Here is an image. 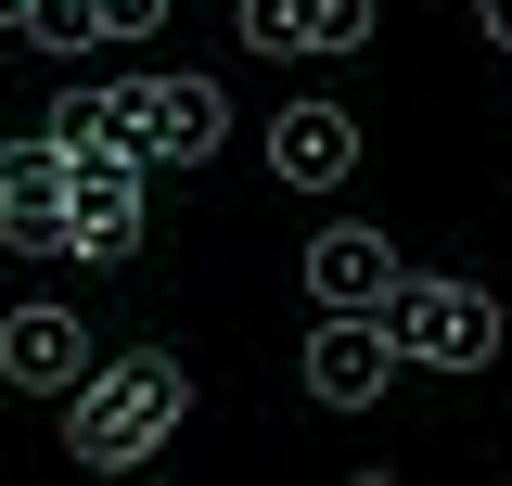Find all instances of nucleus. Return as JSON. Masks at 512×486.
<instances>
[{"label": "nucleus", "instance_id": "obj_1", "mask_svg": "<svg viewBox=\"0 0 512 486\" xmlns=\"http://www.w3.org/2000/svg\"><path fill=\"white\" fill-rule=\"evenodd\" d=\"M192 410V371L167 346H141V359H90L77 371V397H64V448L90 461V474H128V461H154Z\"/></svg>", "mask_w": 512, "mask_h": 486}, {"label": "nucleus", "instance_id": "obj_2", "mask_svg": "<svg viewBox=\"0 0 512 486\" xmlns=\"http://www.w3.org/2000/svg\"><path fill=\"white\" fill-rule=\"evenodd\" d=\"M103 116L141 167H205L218 141H231V103H218V77H116L103 90Z\"/></svg>", "mask_w": 512, "mask_h": 486}, {"label": "nucleus", "instance_id": "obj_3", "mask_svg": "<svg viewBox=\"0 0 512 486\" xmlns=\"http://www.w3.org/2000/svg\"><path fill=\"white\" fill-rule=\"evenodd\" d=\"M141 192H154V167L128 141H64V256H90V269L141 256Z\"/></svg>", "mask_w": 512, "mask_h": 486}, {"label": "nucleus", "instance_id": "obj_4", "mask_svg": "<svg viewBox=\"0 0 512 486\" xmlns=\"http://www.w3.org/2000/svg\"><path fill=\"white\" fill-rule=\"evenodd\" d=\"M384 333H397V359H423V371H487V359H500V295L397 269V295H384Z\"/></svg>", "mask_w": 512, "mask_h": 486}, {"label": "nucleus", "instance_id": "obj_5", "mask_svg": "<svg viewBox=\"0 0 512 486\" xmlns=\"http://www.w3.org/2000/svg\"><path fill=\"white\" fill-rule=\"evenodd\" d=\"M384 384H397V333H384V307H333L308 333V397L320 410H372Z\"/></svg>", "mask_w": 512, "mask_h": 486}, {"label": "nucleus", "instance_id": "obj_6", "mask_svg": "<svg viewBox=\"0 0 512 486\" xmlns=\"http://www.w3.org/2000/svg\"><path fill=\"white\" fill-rule=\"evenodd\" d=\"M0 243L64 256V141H0Z\"/></svg>", "mask_w": 512, "mask_h": 486}, {"label": "nucleus", "instance_id": "obj_7", "mask_svg": "<svg viewBox=\"0 0 512 486\" xmlns=\"http://www.w3.org/2000/svg\"><path fill=\"white\" fill-rule=\"evenodd\" d=\"M269 180H295V192H346L359 180L346 103H282V116H269Z\"/></svg>", "mask_w": 512, "mask_h": 486}, {"label": "nucleus", "instance_id": "obj_8", "mask_svg": "<svg viewBox=\"0 0 512 486\" xmlns=\"http://www.w3.org/2000/svg\"><path fill=\"white\" fill-rule=\"evenodd\" d=\"M0 371H13L26 397H77V371H90V320H77V307H13V320H0Z\"/></svg>", "mask_w": 512, "mask_h": 486}, {"label": "nucleus", "instance_id": "obj_9", "mask_svg": "<svg viewBox=\"0 0 512 486\" xmlns=\"http://www.w3.org/2000/svg\"><path fill=\"white\" fill-rule=\"evenodd\" d=\"M308 295H320V307H384V295H397V243H384L372 218L308 231Z\"/></svg>", "mask_w": 512, "mask_h": 486}, {"label": "nucleus", "instance_id": "obj_10", "mask_svg": "<svg viewBox=\"0 0 512 486\" xmlns=\"http://www.w3.org/2000/svg\"><path fill=\"white\" fill-rule=\"evenodd\" d=\"M384 0H295V52H359Z\"/></svg>", "mask_w": 512, "mask_h": 486}, {"label": "nucleus", "instance_id": "obj_11", "mask_svg": "<svg viewBox=\"0 0 512 486\" xmlns=\"http://www.w3.org/2000/svg\"><path fill=\"white\" fill-rule=\"evenodd\" d=\"M13 39H39V52H90V39H103V0H26Z\"/></svg>", "mask_w": 512, "mask_h": 486}, {"label": "nucleus", "instance_id": "obj_12", "mask_svg": "<svg viewBox=\"0 0 512 486\" xmlns=\"http://www.w3.org/2000/svg\"><path fill=\"white\" fill-rule=\"evenodd\" d=\"M231 26H244V52H295V0H231Z\"/></svg>", "mask_w": 512, "mask_h": 486}, {"label": "nucleus", "instance_id": "obj_13", "mask_svg": "<svg viewBox=\"0 0 512 486\" xmlns=\"http://www.w3.org/2000/svg\"><path fill=\"white\" fill-rule=\"evenodd\" d=\"M167 13H180V0H103V39H154Z\"/></svg>", "mask_w": 512, "mask_h": 486}, {"label": "nucleus", "instance_id": "obj_14", "mask_svg": "<svg viewBox=\"0 0 512 486\" xmlns=\"http://www.w3.org/2000/svg\"><path fill=\"white\" fill-rule=\"evenodd\" d=\"M474 26H487V39H500V52H512V0H474Z\"/></svg>", "mask_w": 512, "mask_h": 486}, {"label": "nucleus", "instance_id": "obj_15", "mask_svg": "<svg viewBox=\"0 0 512 486\" xmlns=\"http://www.w3.org/2000/svg\"><path fill=\"white\" fill-rule=\"evenodd\" d=\"M13 26H26V0H0V39H13Z\"/></svg>", "mask_w": 512, "mask_h": 486}]
</instances>
